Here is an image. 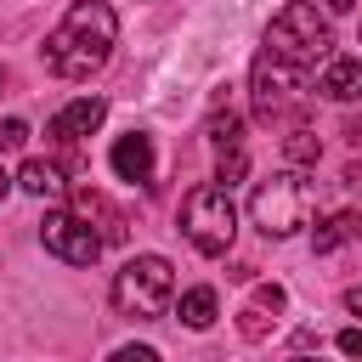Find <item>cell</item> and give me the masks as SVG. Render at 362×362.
<instances>
[{
    "label": "cell",
    "instance_id": "obj_3",
    "mask_svg": "<svg viewBox=\"0 0 362 362\" xmlns=\"http://www.w3.org/2000/svg\"><path fill=\"white\" fill-rule=\"evenodd\" d=\"M328 45H334V28L311 0H288L266 28V51L283 57L288 68H300V74L317 68V57H328Z\"/></svg>",
    "mask_w": 362,
    "mask_h": 362
},
{
    "label": "cell",
    "instance_id": "obj_6",
    "mask_svg": "<svg viewBox=\"0 0 362 362\" xmlns=\"http://www.w3.org/2000/svg\"><path fill=\"white\" fill-rule=\"evenodd\" d=\"M300 68H288L283 57H272V51H260L255 57V68H249V107H255V119L260 124H272V119H283V107L294 102V90H300Z\"/></svg>",
    "mask_w": 362,
    "mask_h": 362
},
{
    "label": "cell",
    "instance_id": "obj_2",
    "mask_svg": "<svg viewBox=\"0 0 362 362\" xmlns=\"http://www.w3.org/2000/svg\"><path fill=\"white\" fill-rule=\"evenodd\" d=\"M113 311L119 317H136V322H153L170 311L175 300V272L164 255H130L119 272H113Z\"/></svg>",
    "mask_w": 362,
    "mask_h": 362
},
{
    "label": "cell",
    "instance_id": "obj_18",
    "mask_svg": "<svg viewBox=\"0 0 362 362\" xmlns=\"http://www.w3.org/2000/svg\"><path fill=\"white\" fill-rule=\"evenodd\" d=\"M28 141V124L23 119H0V153H17Z\"/></svg>",
    "mask_w": 362,
    "mask_h": 362
},
{
    "label": "cell",
    "instance_id": "obj_1",
    "mask_svg": "<svg viewBox=\"0 0 362 362\" xmlns=\"http://www.w3.org/2000/svg\"><path fill=\"white\" fill-rule=\"evenodd\" d=\"M113 40H119L113 6L107 0H74L68 17L45 34V68L57 79H90L113 57Z\"/></svg>",
    "mask_w": 362,
    "mask_h": 362
},
{
    "label": "cell",
    "instance_id": "obj_20",
    "mask_svg": "<svg viewBox=\"0 0 362 362\" xmlns=\"http://www.w3.org/2000/svg\"><path fill=\"white\" fill-rule=\"evenodd\" d=\"M107 362H158V351H153V345H124V351H113Z\"/></svg>",
    "mask_w": 362,
    "mask_h": 362
},
{
    "label": "cell",
    "instance_id": "obj_5",
    "mask_svg": "<svg viewBox=\"0 0 362 362\" xmlns=\"http://www.w3.org/2000/svg\"><path fill=\"white\" fill-rule=\"evenodd\" d=\"M181 232L198 255H226L232 238H238V209H232V192L221 181H198L187 198H181Z\"/></svg>",
    "mask_w": 362,
    "mask_h": 362
},
{
    "label": "cell",
    "instance_id": "obj_17",
    "mask_svg": "<svg viewBox=\"0 0 362 362\" xmlns=\"http://www.w3.org/2000/svg\"><path fill=\"white\" fill-rule=\"evenodd\" d=\"M243 170H249V158H243V147H232V153H221V175L215 181L232 192V181H243Z\"/></svg>",
    "mask_w": 362,
    "mask_h": 362
},
{
    "label": "cell",
    "instance_id": "obj_23",
    "mask_svg": "<svg viewBox=\"0 0 362 362\" xmlns=\"http://www.w3.org/2000/svg\"><path fill=\"white\" fill-rule=\"evenodd\" d=\"M311 6H317V0H311ZM322 6H328V11H351L356 0H322Z\"/></svg>",
    "mask_w": 362,
    "mask_h": 362
},
{
    "label": "cell",
    "instance_id": "obj_12",
    "mask_svg": "<svg viewBox=\"0 0 362 362\" xmlns=\"http://www.w3.org/2000/svg\"><path fill=\"white\" fill-rule=\"evenodd\" d=\"M17 187H23L28 198H57V192H62V170H57L51 158H23Z\"/></svg>",
    "mask_w": 362,
    "mask_h": 362
},
{
    "label": "cell",
    "instance_id": "obj_4",
    "mask_svg": "<svg viewBox=\"0 0 362 362\" xmlns=\"http://www.w3.org/2000/svg\"><path fill=\"white\" fill-rule=\"evenodd\" d=\"M249 221L266 232V238H294L305 221H311V181L300 170H277L266 181H255L249 192Z\"/></svg>",
    "mask_w": 362,
    "mask_h": 362
},
{
    "label": "cell",
    "instance_id": "obj_11",
    "mask_svg": "<svg viewBox=\"0 0 362 362\" xmlns=\"http://www.w3.org/2000/svg\"><path fill=\"white\" fill-rule=\"evenodd\" d=\"M317 90L334 96V102H362V62H356V57H328Z\"/></svg>",
    "mask_w": 362,
    "mask_h": 362
},
{
    "label": "cell",
    "instance_id": "obj_8",
    "mask_svg": "<svg viewBox=\"0 0 362 362\" xmlns=\"http://www.w3.org/2000/svg\"><path fill=\"white\" fill-rule=\"evenodd\" d=\"M107 164H113V175H119V181L147 187V181H153V136H141V130L119 136V141H113V153H107Z\"/></svg>",
    "mask_w": 362,
    "mask_h": 362
},
{
    "label": "cell",
    "instance_id": "obj_10",
    "mask_svg": "<svg viewBox=\"0 0 362 362\" xmlns=\"http://www.w3.org/2000/svg\"><path fill=\"white\" fill-rule=\"evenodd\" d=\"M74 215H79L102 243H119V238H124V215H119L102 192H90V187H79V192H74Z\"/></svg>",
    "mask_w": 362,
    "mask_h": 362
},
{
    "label": "cell",
    "instance_id": "obj_7",
    "mask_svg": "<svg viewBox=\"0 0 362 362\" xmlns=\"http://www.w3.org/2000/svg\"><path fill=\"white\" fill-rule=\"evenodd\" d=\"M40 243H45L57 260H68V266H96V255H102V238H96L74 209H51V215L40 221Z\"/></svg>",
    "mask_w": 362,
    "mask_h": 362
},
{
    "label": "cell",
    "instance_id": "obj_25",
    "mask_svg": "<svg viewBox=\"0 0 362 362\" xmlns=\"http://www.w3.org/2000/svg\"><path fill=\"white\" fill-rule=\"evenodd\" d=\"M288 362H311V356H288Z\"/></svg>",
    "mask_w": 362,
    "mask_h": 362
},
{
    "label": "cell",
    "instance_id": "obj_19",
    "mask_svg": "<svg viewBox=\"0 0 362 362\" xmlns=\"http://www.w3.org/2000/svg\"><path fill=\"white\" fill-rule=\"evenodd\" d=\"M255 311H283V288L277 283H260L255 288Z\"/></svg>",
    "mask_w": 362,
    "mask_h": 362
},
{
    "label": "cell",
    "instance_id": "obj_15",
    "mask_svg": "<svg viewBox=\"0 0 362 362\" xmlns=\"http://www.w3.org/2000/svg\"><path fill=\"white\" fill-rule=\"evenodd\" d=\"M181 322L187 328H209L215 322V288H187L181 294Z\"/></svg>",
    "mask_w": 362,
    "mask_h": 362
},
{
    "label": "cell",
    "instance_id": "obj_9",
    "mask_svg": "<svg viewBox=\"0 0 362 362\" xmlns=\"http://www.w3.org/2000/svg\"><path fill=\"white\" fill-rule=\"evenodd\" d=\"M102 119H107V102H102V96H74V102L51 119V141L74 147V141H79V136H90Z\"/></svg>",
    "mask_w": 362,
    "mask_h": 362
},
{
    "label": "cell",
    "instance_id": "obj_16",
    "mask_svg": "<svg viewBox=\"0 0 362 362\" xmlns=\"http://www.w3.org/2000/svg\"><path fill=\"white\" fill-rule=\"evenodd\" d=\"M209 141H215L221 153L243 147V119H238V113H215V119H209Z\"/></svg>",
    "mask_w": 362,
    "mask_h": 362
},
{
    "label": "cell",
    "instance_id": "obj_13",
    "mask_svg": "<svg viewBox=\"0 0 362 362\" xmlns=\"http://www.w3.org/2000/svg\"><path fill=\"white\" fill-rule=\"evenodd\" d=\"M351 238H362V215L339 209V215H328V221L317 226V255H334V249H339V243H351Z\"/></svg>",
    "mask_w": 362,
    "mask_h": 362
},
{
    "label": "cell",
    "instance_id": "obj_14",
    "mask_svg": "<svg viewBox=\"0 0 362 362\" xmlns=\"http://www.w3.org/2000/svg\"><path fill=\"white\" fill-rule=\"evenodd\" d=\"M283 158H288L294 170H305V164H317V158H322V141H317L305 124H294V130L283 136Z\"/></svg>",
    "mask_w": 362,
    "mask_h": 362
},
{
    "label": "cell",
    "instance_id": "obj_22",
    "mask_svg": "<svg viewBox=\"0 0 362 362\" xmlns=\"http://www.w3.org/2000/svg\"><path fill=\"white\" fill-rule=\"evenodd\" d=\"M345 305H351V311L362 317V288H351V294H345Z\"/></svg>",
    "mask_w": 362,
    "mask_h": 362
},
{
    "label": "cell",
    "instance_id": "obj_24",
    "mask_svg": "<svg viewBox=\"0 0 362 362\" xmlns=\"http://www.w3.org/2000/svg\"><path fill=\"white\" fill-rule=\"evenodd\" d=\"M6 192H11V175H6V170H0V198H6Z\"/></svg>",
    "mask_w": 362,
    "mask_h": 362
},
{
    "label": "cell",
    "instance_id": "obj_21",
    "mask_svg": "<svg viewBox=\"0 0 362 362\" xmlns=\"http://www.w3.org/2000/svg\"><path fill=\"white\" fill-rule=\"evenodd\" d=\"M345 356H362V328H339V339H334Z\"/></svg>",
    "mask_w": 362,
    "mask_h": 362
}]
</instances>
